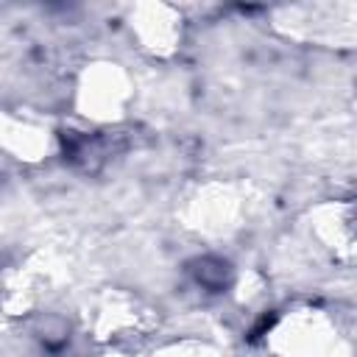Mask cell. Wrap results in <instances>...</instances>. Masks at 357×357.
<instances>
[{
    "label": "cell",
    "instance_id": "obj_1",
    "mask_svg": "<svg viewBox=\"0 0 357 357\" xmlns=\"http://www.w3.org/2000/svg\"><path fill=\"white\" fill-rule=\"evenodd\" d=\"M262 346L271 357H351L354 351L349 326L312 301L276 312L262 332Z\"/></svg>",
    "mask_w": 357,
    "mask_h": 357
},
{
    "label": "cell",
    "instance_id": "obj_2",
    "mask_svg": "<svg viewBox=\"0 0 357 357\" xmlns=\"http://www.w3.org/2000/svg\"><path fill=\"white\" fill-rule=\"evenodd\" d=\"M134 98V75L117 59H89L78 67L70 89L73 112L95 128L120 126L128 117Z\"/></svg>",
    "mask_w": 357,
    "mask_h": 357
},
{
    "label": "cell",
    "instance_id": "obj_3",
    "mask_svg": "<svg viewBox=\"0 0 357 357\" xmlns=\"http://www.w3.org/2000/svg\"><path fill=\"white\" fill-rule=\"evenodd\" d=\"M245 218H248L245 198L229 181H206V184H201L187 198V204L181 209L184 226L192 234H198V237H204L209 243H220V240L234 237L243 229Z\"/></svg>",
    "mask_w": 357,
    "mask_h": 357
},
{
    "label": "cell",
    "instance_id": "obj_4",
    "mask_svg": "<svg viewBox=\"0 0 357 357\" xmlns=\"http://www.w3.org/2000/svg\"><path fill=\"white\" fill-rule=\"evenodd\" d=\"M159 324L156 310L128 290H106L89 315L92 337L100 346H131L137 349Z\"/></svg>",
    "mask_w": 357,
    "mask_h": 357
},
{
    "label": "cell",
    "instance_id": "obj_5",
    "mask_svg": "<svg viewBox=\"0 0 357 357\" xmlns=\"http://www.w3.org/2000/svg\"><path fill=\"white\" fill-rule=\"evenodd\" d=\"M126 25H128L134 47L153 61L176 59L187 39L184 14L176 6L162 3V0H148V3L131 6Z\"/></svg>",
    "mask_w": 357,
    "mask_h": 357
},
{
    "label": "cell",
    "instance_id": "obj_6",
    "mask_svg": "<svg viewBox=\"0 0 357 357\" xmlns=\"http://www.w3.org/2000/svg\"><path fill=\"white\" fill-rule=\"evenodd\" d=\"M59 145L56 131L36 114L0 106V153L22 165H42Z\"/></svg>",
    "mask_w": 357,
    "mask_h": 357
},
{
    "label": "cell",
    "instance_id": "obj_7",
    "mask_svg": "<svg viewBox=\"0 0 357 357\" xmlns=\"http://www.w3.org/2000/svg\"><path fill=\"white\" fill-rule=\"evenodd\" d=\"M307 231L335 262L351 265L357 254V226H354V204L346 198L321 201L307 212Z\"/></svg>",
    "mask_w": 357,
    "mask_h": 357
},
{
    "label": "cell",
    "instance_id": "obj_8",
    "mask_svg": "<svg viewBox=\"0 0 357 357\" xmlns=\"http://www.w3.org/2000/svg\"><path fill=\"white\" fill-rule=\"evenodd\" d=\"M39 279L28 268H14L0 279V312L8 318H33L39 312Z\"/></svg>",
    "mask_w": 357,
    "mask_h": 357
},
{
    "label": "cell",
    "instance_id": "obj_9",
    "mask_svg": "<svg viewBox=\"0 0 357 357\" xmlns=\"http://www.w3.org/2000/svg\"><path fill=\"white\" fill-rule=\"evenodd\" d=\"M190 276L198 287L209 290V293H226L234 287L237 282V271L234 265L223 257V254H215V251H206V254H198L192 262H190Z\"/></svg>",
    "mask_w": 357,
    "mask_h": 357
},
{
    "label": "cell",
    "instance_id": "obj_10",
    "mask_svg": "<svg viewBox=\"0 0 357 357\" xmlns=\"http://www.w3.org/2000/svg\"><path fill=\"white\" fill-rule=\"evenodd\" d=\"M151 357H226V351L220 346H215L212 340L184 335V337H173V340L159 343L151 351Z\"/></svg>",
    "mask_w": 357,
    "mask_h": 357
},
{
    "label": "cell",
    "instance_id": "obj_11",
    "mask_svg": "<svg viewBox=\"0 0 357 357\" xmlns=\"http://www.w3.org/2000/svg\"><path fill=\"white\" fill-rule=\"evenodd\" d=\"M33 337L47 351H61L70 343V324L56 312H36L33 315Z\"/></svg>",
    "mask_w": 357,
    "mask_h": 357
},
{
    "label": "cell",
    "instance_id": "obj_12",
    "mask_svg": "<svg viewBox=\"0 0 357 357\" xmlns=\"http://www.w3.org/2000/svg\"><path fill=\"white\" fill-rule=\"evenodd\" d=\"M92 357H142L139 349H131V346H100Z\"/></svg>",
    "mask_w": 357,
    "mask_h": 357
}]
</instances>
